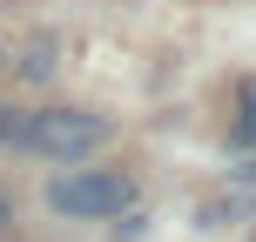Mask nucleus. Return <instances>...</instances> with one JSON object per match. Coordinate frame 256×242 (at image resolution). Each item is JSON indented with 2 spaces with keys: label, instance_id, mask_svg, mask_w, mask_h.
<instances>
[{
  "label": "nucleus",
  "instance_id": "4",
  "mask_svg": "<svg viewBox=\"0 0 256 242\" xmlns=\"http://www.w3.org/2000/svg\"><path fill=\"white\" fill-rule=\"evenodd\" d=\"M230 148H256V81L236 88V121H230Z\"/></svg>",
  "mask_w": 256,
  "mask_h": 242
},
{
  "label": "nucleus",
  "instance_id": "1",
  "mask_svg": "<svg viewBox=\"0 0 256 242\" xmlns=\"http://www.w3.org/2000/svg\"><path fill=\"white\" fill-rule=\"evenodd\" d=\"M108 141V121L88 108H0V148L40 155V162L81 168Z\"/></svg>",
  "mask_w": 256,
  "mask_h": 242
},
{
  "label": "nucleus",
  "instance_id": "5",
  "mask_svg": "<svg viewBox=\"0 0 256 242\" xmlns=\"http://www.w3.org/2000/svg\"><path fill=\"white\" fill-rule=\"evenodd\" d=\"M236 182H243V189H256V162H250V168H236Z\"/></svg>",
  "mask_w": 256,
  "mask_h": 242
},
{
  "label": "nucleus",
  "instance_id": "7",
  "mask_svg": "<svg viewBox=\"0 0 256 242\" xmlns=\"http://www.w3.org/2000/svg\"><path fill=\"white\" fill-rule=\"evenodd\" d=\"M7 61H14V54H7V47H0V67H7Z\"/></svg>",
  "mask_w": 256,
  "mask_h": 242
},
{
  "label": "nucleus",
  "instance_id": "2",
  "mask_svg": "<svg viewBox=\"0 0 256 242\" xmlns=\"http://www.w3.org/2000/svg\"><path fill=\"white\" fill-rule=\"evenodd\" d=\"M48 209L68 222H108L122 209H135V182L122 168H61L48 182Z\"/></svg>",
  "mask_w": 256,
  "mask_h": 242
},
{
  "label": "nucleus",
  "instance_id": "3",
  "mask_svg": "<svg viewBox=\"0 0 256 242\" xmlns=\"http://www.w3.org/2000/svg\"><path fill=\"white\" fill-rule=\"evenodd\" d=\"M54 61H61V47H54V34H40V40H27L7 67H14L20 81H54Z\"/></svg>",
  "mask_w": 256,
  "mask_h": 242
},
{
  "label": "nucleus",
  "instance_id": "6",
  "mask_svg": "<svg viewBox=\"0 0 256 242\" xmlns=\"http://www.w3.org/2000/svg\"><path fill=\"white\" fill-rule=\"evenodd\" d=\"M0 222H7V195H0Z\"/></svg>",
  "mask_w": 256,
  "mask_h": 242
}]
</instances>
